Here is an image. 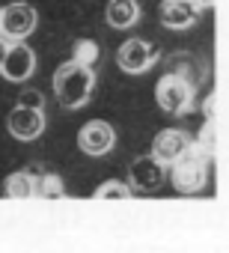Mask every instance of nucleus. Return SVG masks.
I'll list each match as a JSON object with an SVG mask.
<instances>
[{
	"mask_svg": "<svg viewBox=\"0 0 229 253\" xmlns=\"http://www.w3.org/2000/svg\"><path fill=\"white\" fill-rule=\"evenodd\" d=\"M128 185L134 194H152L164 185V164L155 155H140L128 167Z\"/></svg>",
	"mask_w": 229,
	"mask_h": 253,
	"instance_id": "nucleus-7",
	"label": "nucleus"
},
{
	"mask_svg": "<svg viewBox=\"0 0 229 253\" xmlns=\"http://www.w3.org/2000/svg\"><path fill=\"white\" fill-rule=\"evenodd\" d=\"M36 24H39V12L30 3H24V0L0 9V33L9 42H24L36 30Z\"/></svg>",
	"mask_w": 229,
	"mask_h": 253,
	"instance_id": "nucleus-4",
	"label": "nucleus"
},
{
	"mask_svg": "<svg viewBox=\"0 0 229 253\" xmlns=\"http://www.w3.org/2000/svg\"><path fill=\"white\" fill-rule=\"evenodd\" d=\"M104 18L113 30H128L140 21V3L137 0H110Z\"/></svg>",
	"mask_w": 229,
	"mask_h": 253,
	"instance_id": "nucleus-12",
	"label": "nucleus"
},
{
	"mask_svg": "<svg viewBox=\"0 0 229 253\" xmlns=\"http://www.w3.org/2000/svg\"><path fill=\"white\" fill-rule=\"evenodd\" d=\"M170 167H173V188L179 194H199L208 182V152L199 143H191Z\"/></svg>",
	"mask_w": 229,
	"mask_h": 253,
	"instance_id": "nucleus-2",
	"label": "nucleus"
},
{
	"mask_svg": "<svg viewBox=\"0 0 229 253\" xmlns=\"http://www.w3.org/2000/svg\"><path fill=\"white\" fill-rule=\"evenodd\" d=\"M155 60H158V51H155L149 42H143V39H128V42H122V48L116 51L119 69L128 72V75H143V72H149V69L155 66Z\"/></svg>",
	"mask_w": 229,
	"mask_h": 253,
	"instance_id": "nucleus-9",
	"label": "nucleus"
},
{
	"mask_svg": "<svg viewBox=\"0 0 229 253\" xmlns=\"http://www.w3.org/2000/svg\"><path fill=\"white\" fill-rule=\"evenodd\" d=\"M155 101L164 113L170 116H182L193 107V86L188 81H182L179 75H164L155 86Z\"/></svg>",
	"mask_w": 229,
	"mask_h": 253,
	"instance_id": "nucleus-3",
	"label": "nucleus"
},
{
	"mask_svg": "<svg viewBox=\"0 0 229 253\" xmlns=\"http://www.w3.org/2000/svg\"><path fill=\"white\" fill-rule=\"evenodd\" d=\"M191 143H193V137H191L188 131H182V128H164V131H158V137L152 140V152H149V155H155L164 167H170Z\"/></svg>",
	"mask_w": 229,
	"mask_h": 253,
	"instance_id": "nucleus-11",
	"label": "nucleus"
},
{
	"mask_svg": "<svg viewBox=\"0 0 229 253\" xmlns=\"http://www.w3.org/2000/svg\"><path fill=\"white\" fill-rule=\"evenodd\" d=\"M214 3H217V0H196V6H199V9H211Z\"/></svg>",
	"mask_w": 229,
	"mask_h": 253,
	"instance_id": "nucleus-20",
	"label": "nucleus"
},
{
	"mask_svg": "<svg viewBox=\"0 0 229 253\" xmlns=\"http://www.w3.org/2000/svg\"><path fill=\"white\" fill-rule=\"evenodd\" d=\"M6 48H9V39L0 36V63H3V57H6Z\"/></svg>",
	"mask_w": 229,
	"mask_h": 253,
	"instance_id": "nucleus-19",
	"label": "nucleus"
},
{
	"mask_svg": "<svg viewBox=\"0 0 229 253\" xmlns=\"http://www.w3.org/2000/svg\"><path fill=\"white\" fill-rule=\"evenodd\" d=\"M199 6H196V0H164L161 9H158V18L164 27L170 30H188L199 21Z\"/></svg>",
	"mask_w": 229,
	"mask_h": 253,
	"instance_id": "nucleus-10",
	"label": "nucleus"
},
{
	"mask_svg": "<svg viewBox=\"0 0 229 253\" xmlns=\"http://www.w3.org/2000/svg\"><path fill=\"white\" fill-rule=\"evenodd\" d=\"M36 197H48V200H63L66 197V185L57 173H36Z\"/></svg>",
	"mask_w": 229,
	"mask_h": 253,
	"instance_id": "nucleus-15",
	"label": "nucleus"
},
{
	"mask_svg": "<svg viewBox=\"0 0 229 253\" xmlns=\"http://www.w3.org/2000/svg\"><path fill=\"white\" fill-rule=\"evenodd\" d=\"M18 104H21V107H36V110H45V95H42L39 89L27 86V89L18 95Z\"/></svg>",
	"mask_w": 229,
	"mask_h": 253,
	"instance_id": "nucleus-18",
	"label": "nucleus"
},
{
	"mask_svg": "<svg viewBox=\"0 0 229 253\" xmlns=\"http://www.w3.org/2000/svg\"><path fill=\"white\" fill-rule=\"evenodd\" d=\"M77 146L89 158H101V155H107L113 146H116V131H113L110 122L92 119V122H86L83 128L77 131Z\"/></svg>",
	"mask_w": 229,
	"mask_h": 253,
	"instance_id": "nucleus-5",
	"label": "nucleus"
},
{
	"mask_svg": "<svg viewBox=\"0 0 229 253\" xmlns=\"http://www.w3.org/2000/svg\"><path fill=\"white\" fill-rule=\"evenodd\" d=\"M92 197H95V200H131L134 191H131V185H125V182H101V185L92 191Z\"/></svg>",
	"mask_w": 229,
	"mask_h": 253,
	"instance_id": "nucleus-16",
	"label": "nucleus"
},
{
	"mask_svg": "<svg viewBox=\"0 0 229 253\" xmlns=\"http://www.w3.org/2000/svg\"><path fill=\"white\" fill-rule=\"evenodd\" d=\"M92 86H95V72L89 66L75 63V60L63 63L54 72V95L66 110L83 107L89 101V95H92Z\"/></svg>",
	"mask_w": 229,
	"mask_h": 253,
	"instance_id": "nucleus-1",
	"label": "nucleus"
},
{
	"mask_svg": "<svg viewBox=\"0 0 229 253\" xmlns=\"http://www.w3.org/2000/svg\"><path fill=\"white\" fill-rule=\"evenodd\" d=\"M167 72H170V75H179V78L188 81L193 89H196V84L205 78V69H202V63H199L193 54H173V57L167 60Z\"/></svg>",
	"mask_w": 229,
	"mask_h": 253,
	"instance_id": "nucleus-13",
	"label": "nucleus"
},
{
	"mask_svg": "<svg viewBox=\"0 0 229 253\" xmlns=\"http://www.w3.org/2000/svg\"><path fill=\"white\" fill-rule=\"evenodd\" d=\"M33 72H36L33 48L24 45V42H9L6 57H3V63H0V75H3L6 81H12V84H24V81L33 78Z\"/></svg>",
	"mask_w": 229,
	"mask_h": 253,
	"instance_id": "nucleus-6",
	"label": "nucleus"
},
{
	"mask_svg": "<svg viewBox=\"0 0 229 253\" xmlns=\"http://www.w3.org/2000/svg\"><path fill=\"white\" fill-rule=\"evenodd\" d=\"M6 131L15 140H36V137H42V131H45V110L15 104L9 110V116H6Z\"/></svg>",
	"mask_w": 229,
	"mask_h": 253,
	"instance_id": "nucleus-8",
	"label": "nucleus"
},
{
	"mask_svg": "<svg viewBox=\"0 0 229 253\" xmlns=\"http://www.w3.org/2000/svg\"><path fill=\"white\" fill-rule=\"evenodd\" d=\"M98 57H101V48H98V42L95 39H80V42H75V54H72V60L75 63H80V66H95L98 63Z\"/></svg>",
	"mask_w": 229,
	"mask_h": 253,
	"instance_id": "nucleus-17",
	"label": "nucleus"
},
{
	"mask_svg": "<svg viewBox=\"0 0 229 253\" xmlns=\"http://www.w3.org/2000/svg\"><path fill=\"white\" fill-rule=\"evenodd\" d=\"M3 191H6V197H15V200H33L36 197V173L33 170H18V173L6 176Z\"/></svg>",
	"mask_w": 229,
	"mask_h": 253,
	"instance_id": "nucleus-14",
	"label": "nucleus"
}]
</instances>
